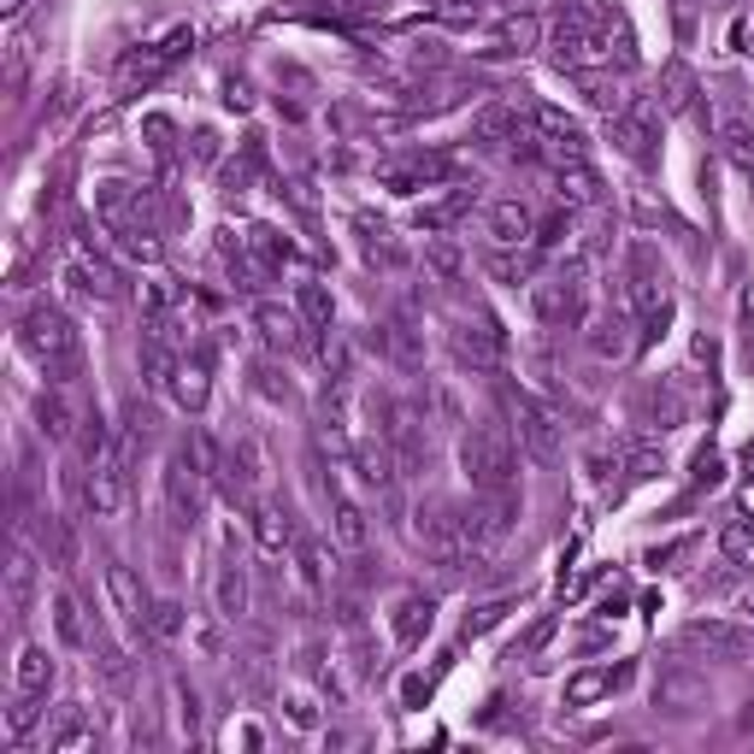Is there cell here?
I'll return each instance as SVG.
<instances>
[{
	"instance_id": "obj_32",
	"label": "cell",
	"mask_w": 754,
	"mask_h": 754,
	"mask_svg": "<svg viewBox=\"0 0 754 754\" xmlns=\"http://www.w3.org/2000/svg\"><path fill=\"white\" fill-rule=\"evenodd\" d=\"M42 701L47 696H24V690H12V708H7V736L19 743V736H30V725L42 719Z\"/></svg>"
},
{
	"instance_id": "obj_18",
	"label": "cell",
	"mask_w": 754,
	"mask_h": 754,
	"mask_svg": "<svg viewBox=\"0 0 754 754\" xmlns=\"http://www.w3.org/2000/svg\"><path fill=\"white\" fill-rule=\"evenodd\" d=\"M554 195L566 207H595L602 201V177H595L590 160H566V165H554Z\"/></svg>"
},
{
	"instance_id": "obj_14",
	"label": "cell",
	"mask_w": 754,
	"mask_h": 754,
	"mask_svg": "<svg viewBox=\"0 0 754 754\" xmlns=\"http://www.w3.org/2000/svg\"><path fill=\"white\" fill-rule=\"evenodd\" d=\"M213 602H218V620H243V613H248V566H243L236 548H225V560H218Z\"/></svg>"
},
{
	"instance_id": "obj_39",
	"label": "cell",
	"mask_w": 754,
	"mask_h": 754,
	"mask_svg": "<svg viewBox=\"0 0 754 754\" xmlns=\"http://www.w3.org/2000/svg\"><path fill=\"white\" fill-rule=\"evenodd\" d=\"M177 725H183V736L201 731V696L188 690V683H177Z\"/></svg>"
},
{
	"instance_id": "obj_28",
	"label": "cell",
	"mask_w": 754,
	"mask_h": 754,
	"mask_svg": "<svg viewBox=\"0 0 754 754\" xmlns=\"http://www.w3.org/2000/svg\"><path fill=\"white\" fill-rule=\"evenodd\" d=\"M295 313L313 324V331H331V319H336V295L324 283H301L295 289Z\"/></svg>"
},
{
	"instance_id": "obj_44",
	"label": "cell",
	"mask_w": 754,
	"mask_h": 754,
	"mask_svg": "<svg viewBox=\"0 0 754 754\" xmlns=\"http://www.w3.org/2000/svg\"><path fill=\"white\" fill-rule=\"evenodd\" d=\"M743 613H748V620H754V590H748V595H743Z\"/></svg>"
},
{
	"instance_id": "obj_38",
	"label": "cell",
	"mask_w": 754,
	"mask_h": 754,
	"mask_svg": "<svg viewBox=\"0 0 754 754\" xmlns=\"http://www.w3.org/2000/svg\"><path fill=\"white\" fill-rule=\"evenodd\" d=\"M719 477H725V460H719L713 449H701V454H696V466H690V484H696V489H713Z\"/></svg>"
},
{
	"instance_id": "obj_43",
	"label": "cell",
	"mask_w": 754,
	"mask_h": 754,
	"mask_svg": "<svg viewBox=\"0 0 754 754\" xmlns=\"http://www.w3.org/2000/svg\"><path fill=\"white\" fill-rule=\"evenodd\" d=\"M24 12H30V0H0V19H7V24H19Z\"/></svg>"
},
{
	"instance_id": "obj_1",
	"label": "cell",
	"mask_w": 754,
	"mask_h": 754,
	"mask_svg": "<svg viewBox=\"0 0 754 754\" xmlns=\"http://www.w3.org/2000/svg\"><path fill=\"white\" fill-rule=\"evenodd\" d=\"M19 348L36 359V366L54 377V384H65V377L83 371V336H77V324L65 319L60 306H47V301H36V306L19 319Z\"/></svg>"
},
{
	"instance_id": "obj_8",
	"label": "cell",
	"mask_w": 754,
	"mask_h": 754,
	"mask_svg": "<svg viewBox=\"0 0 754 754\" xmlns=\"http://www.w3.org/2000/svg\"><path fill=\"white\" fill-rule=\"evenodd\" d=\"M188 47H195V30H165V36L160 42H153L148 47V54H136L130 65H125V95H136V89H148V83H160L165 72H171V65H177L183 54H188Z\"/></svg>"
},
{
	"instance_id": "obj_35",
	"label": "cell",
	"mask_w": 754,
	"mask_h": 754,
	"mask_svg": "<svg viewBox=\"0 0 754 754\" xmlns=\"http://www.w3.org/2000/svg\"><path fill=\"white\" fill-rule=\"evenodd\" d=\"M502 42H507V47H519V54H530V47L542 42V24L519 12V19H507V24H502Z\"/></svg>"
},
{
	"instance_id": "obj_16",
	"label": "cell",
	"mask_w": 754,
	"mask_h": 754,
	"mask_svg": "<svg viewBox=\"0 0 754 754\" xmlns=\"http://www.w3.org/2000/svg\"><path fill=\"white\" fill-rule=\"evenodd\" d=\"M690 648H713V655H754V625H725V620H696L683 631Z\"/></svg>"
},
{
	"instance_id": "obj_7",
	"label": "cell",
	"mask_w": 754,
	"mask_h": 754,
	"mask_svg": "<svg viewBox=\"0 0 754 754\" xmlns=\"http://www.w3.org/2000/svg\"><path fill=\"white\" fill-rule=\"evenodd\" d=\"M507 413H513V437H519V449H530L537 460L560 454V419L548 413L542 401H530L525 389H507Z\"/></svg>"
},
{
	"instance_id": "obj_19",
	"label": "cell",
	"mask_w": 754,
	"mask_h": 754,
	"mask_svg": "<svg viewBox=\"0 0 754 754\" xmlns=\"http://www.w3.org/2000/svg\"><path fill=\"white\" fill-rule=\"evenodd\" d=\"M207 389H213L207 354H183V366H177V377H171V401H177L183 413H201V407H207Z\"/></svg>"
},
{
	"instance_id": "obj_33",
	"label": "cell",
	"mask_w": 754,
	"mask_h": 754,
	"mask_svg": "<svg viewBox=\"0 0 754 754\" xmlns=\"http://www.w3.org/2000/svg\"><path fill=\"white\" fill-rule=\"evenodd\" d=\"M507 613H513V595H502V602H484V607H472L466 613V625H460V637H484V631H495V625H502L507 620Z\"/></svg>"
},
{
	"instance_id": "obj_24",
	"label": "cell",
	"mask_w": 754,
	"mask_h": 754,
	"mask_svg": "<svg viewBox=\"0 0 754 754\" xmlns=\"http://www.w3.org/2000/svg\"><path fill=\"white\" fill-rule=\"evenodd\" d=\"M36 431H42L47 442H72V431H77V407L65 401V389H47V396L36 401Z\"/></svg>"
},
{
	"instance_id": "obj_37",
	"label": "cell",
	"mask_w": 754,
	"mask_h": 754,
	"mask_svg": "<svg viewBox=\"0 0 754 754\" xmlns=\"http://www.w3.org/2000/svg\"><path fill=\"white\" fill-rule=\"evenodd\" d=\"M248 243H254V254H260L266 266H278V260H289V243H283L278 230H266V225H254V230H248Z\"/></svg>"
},
{
	"instance_id": "obj_41",
	"label": "cell",
	"mask_w": 754,
	"mask_h": 754,
	"mask_svg": "<svg viewBox=\"0 0 754 754\" xmlns=\"http://www.w3.org/2000/svg\"><path fill=\"white\" fill-rule=\"evenodd\" d=\"M655 472H666L660 454H637V460H631V477H637V484H643V477H655Z\"/></svg>"
},
{
	"instance_id": "obj_15",
	"label": "cell",
	"mask_w": 754,
	"mask_h": 754,
	"mask_svg": "<svg viewBox=\"0 0 754 754\" xmlns=\"http://www.w3.org/2000/svg\"><path fill=\"white\" fill-rule=\"evenodd\" d=\"M107 602L118 607V620H125V625H142V631H148L153 602H148L142 578H136L130 566H107Z\"/></svg>"
},
{
	"instance_id": "obj_20",
	"label": "cell",
	"mask_w": 754,
	"mask_h": 754,
	"mask_svg": "<svg viewBox=\"0 0 754 754\" xmlns=\"http://www.w3.org/2000/svg\"><path fill=\"white\" fill-rule=\"evenodd\" d=\"M254 542H260V554L295 548V519H289L278 502H254Z\"/></svg>"
},
{
	"instance_id": "obj_10",
	"label": "cell",
	"mask_w": 754,
	"mask_h": 754,
	"mask_svg": "<svg viewBox=\"0 0 754 754\" xmlns=\"http://www.w3.org/2000/svg\"><path fill=\"white\" fill-rule=\"evenodd\" d=\"M301 313H295V306H278V301H254V336H260L266 342V348L271 354H295L301 348Z\"/></svg>"
},
{
	"instance_id": "obj_5",
	"label": "cell",
	"mask_w": 754,
	"mask_h": 754,
	"mask_svg": "<svg viewBox=\"0 0 754 754\" xmlns=\"http://www.w3.org/2000/svg\"><path fill=\"white\" fill-rule=\"evenodd\" d=\"M613 148H620L625 153V160L631 165H655V142H660V107H655V100H625V107L620 112H613Z\"/></svg>"
},
{
	"instance_id": "obj_36",
	"label": "cell",
	"mask_w": 754,
	"mask_h": 754,
	"mask_svg": "<svg viewBox=\"0 0 754 754\" xmlns=\"http://www.w3.org/2000/svg\"><path fill=\"white\" fill-rule=\"evenodd\" d=\"M554 631H560V613H542V620L519 637V655H542V648L554 643Z\"/></svg>"
},
{
	"instance_id": "obj_42",
	"label": "cell",
	"mask_w": 754,
	"mask_h": 754,
	"mask_svg": "<svg viewBox=\"0 0 754 754\" xmlns=\"http://www.w3.org/2000/svg\"><path fill=\"white\" fill-rule=\"evenodd\" d=\"M289 719H295V725H313V701H306V696H295V701H289Z\"/></svg>"
},
{
	"instance_id": "obj_27",
	"label": "cell",
	"mask_w": 754,
	"mask_h": 754,
	"mask_svg": "<svg viewBox=\"0 0 754 754\" xmlns=\"http://www.w3.org/2000/svg\"><path fill=\"white\" fill-rule=\"evenodd\" d=\"M484 271H489L495 283H530V278H537V260L519 254V248H489L484 254Z\"/></svg>"
},
{
	"instance_id": "obj_4",
	"label": "cell",
	"mask_w": 754,
	"mask_h": 754,
	"mask_svg": "<svg viewBox=\"0 0 754 754\" xmlns=\"http://www.w3.org/2000/svg\"><path fill=\"white\" fill-rule=\"evenodd\" d=\"M530 313H537L548 331H578L584 324V271H548V278L530 283Z\"/></svg>"
},
{
	"instance_id": "obj_22",
	"label": "cell",
	"mask_w": 754,
	"mask_h": 754,
	"mask_svg": "<svg viewBox=\"0 0 754 754\" xmlns=\"http://www.w3.org/2000/svg\"><path fill=\"white\" fill-rule=\"evenodd\" d=\"M590 354L595 359H625L631 354V306L625 313H602L590 324Z\"/></svg>"
},
{
	"instance_id": "obj_13",
	"label": "cell",
	"mask_w": 754,
	"mask_h": 754,
	"mask_svg": "<svg viewBox=\"0 0 754 754\" xmlns=\"http://www.w3.org/2000/svg\"><path fill=\"white\" fill-rule=\"evenodd\" d=\"M431 625H437V602L424 590H407L396 602V613H389V631H396L401 648H419L424 637H431Z\"/></svg>"
},
{
	"instance_id": "obj_21",
	"label": "cell",
	"mask_w": 754,
	"mask_h": 754,
	"mask_svg": "<svg viewBox=\"0 0 754 754\" xmlns=\"http://www.w3.org/2000/svg\"><path fill=\"white\" fill-rule=\"evenodd\" d=\"M77 748H95V719L83 708H60V719L47 725V754H77Z\"/></svg>"
},
{
	"instance_id": "obj_9",
	"label": "cell",
	"mask_w": 754,
	"mask_h": 754,
	"mask_svg": "<svg viewBox=\"0 0 754 754\" xmlns=\"http://www.w3.org/2000/svg\"><path fill=\"white\" fill-rule=\"evenodd\" d=\"M484 230H489L495 248H525V243H537V213H530L525 201H489Z\"/></svg>"
},
{
	"instance_id": "obj_34",
	"label": "cell",
	"mask_w": 754,
	"mask_h": 754,
	"mask_svg": "<svg viewBox=\"0 0 754 754\" xmlns=\"http://www.w3.org/2000/svg\"><path fill=\"white\" fill-rule=\"evenodd\" d=\"M183 625H188V613L177 607V602H153V613H148V631L160 643H177L183 637Z\"/></svg>"
},
{
	"instance_id": "obj_3",
	"label": "cell",
	"mask_w": 754,
	"mask_h": 754,
	"mask_svg": "<svg viewBox=\"0 0 754 754\" xmlns=\"http://www.w3.org/2000/svg\"><path fill=\"white\" fill-rule=\"evenodd\" d=\"M207 477L213 472H207V460L195 454V442L165 460V513H171V525H183V530L201 525V513H207Z\"/></svg>"
},
{
	"instance_id": "obj_25",
	"label": "cell",
	"mask_w": 754,
	"mask_h": 754,
	"mask_svg": "<svg viewBox=\"0 0 754 754\" xmlns=\"http://www.w3.org/2000/svg\"><path fill=\"white\" fill-rule=\"evenodd\" d=\"M719 148H725V160L736 165V171H748L754 177V125L743 112H725L719 118Z\"/></svg>"
},
{
	"instance_id": "obj_6",
	"label": "cell",
	"mask_w": 754,
	"mask_h": 754,
	"mask_svg": "<svg viewBox=\"0 0 754 754\" xmlns=\"http://www.w3.org/2000/svg\"><path fill=\"white\" fill-rule=\"evenodd\" d=\"M83 502H89L95 519H118V513H125L130 477H125V454H118V449L83 460Z\"/></svg>"
},
{
	"instance_id": "obj_17",
	"label": "cell",
	"mask_w": 754,
	"mask_h": 754,
	"mask_svg": "<svg viewBox=\"0 0 754 754\" xmlns=\"http://www.w3.org/2000/svg\"><path fill=\"white\" fill-rule=\"evenodd\" d=\"M54 678H60V666H54V655H47V643H24L19 660H12V690L47 696V690H54Z\"/></svg>"
},
{
	"instance_id": "obj_12",
	"label": "cell",
	"mask_w": 754,
	"mask_h": 754,
	"mask_svg": "<svg viewBox=\"0 0 754 754\" xmlns=\"http://www.w3.org/2000/svg\"><path fill=\"white\" fill-rule=\"evenodd\" d=\"M36 590H42V572H36V554L30 548H19L7 566V620L24 625L30 613H36Z\"/></svg>"
},
{
	"instance_id": "obj_23",
	"label": "cell",
	"mask_w": 754,
	"mask_h": 754,
	"mask_svg": "<svg viewBox=\"0 0 754 754\" xmlns=\"http://www.w3.org/2000/svg\"><path fill=\"white\" fill-rule=\"evenodd\" d=\"M331 530H336V542L342 548H366L371 542V525H366V507L354 502V495H331Z\"/></svg>"
},
{
	"instance_id": "obj_11",
	"label": "cell",
	"mask_w": 754,
	"mask_h": 754,
	"mask_svg": "<svg viewBox=\"0 0 754 754\" xmlns=\"http://www.w3.org/2000/svg\"><path fill=\"white\" fill-rule=\"evenodd\" d=\"M625 683H631V666H584V672H572V678H566L560 701H566V708H595L602 696L625 690Z\"/></svg>"
},
{
	"instance_id": "obj_31",
	"label": "cell",
	"mask_w": 754,
	"mask_h": 754,
	"mask_svg": "<svg viewBox=\"0 0 754 754\" xmlns=\"http://www.w3.org/2000/svg\"><path fill=\"white\" fill-rule=\"evenodd\" d=\"M696 107V77L683 65H666L660 77V112H690Z\"/></svg>"
},
{
	"instance_id": "obj_26",
	"label": "cell",
	"mask_w": 754,
	"mask_h": 754,
	"mask_svg": "<svg viewBox=\"0 0 754 754\" xmlns=\"http://www.w3.org/2000/svg\"><path fill=\"white\" fill-rule=\"evenodd\" d=\"M637 413H643L648 424H660V431H678V424H683V401H678V389L648 384L643 396H637Z\"/></svg>"
},
{
	"instance_id": "obj_2",
	"label": "cell",
	"mask_w": 754,
	"mask_h": 754,
	"mask_svg": "<svg viewBox=\"0 0 754 754\" xmlns=\"http://www.w3.org/2000/svg\"><path fill=\"white\" fill-rule=\"evenodd\" d=\"M460 466H466V484L472 489H513V477H519V460H513V442L507 431H495V424H477V431L460 437Z\"/></svg>"
},
{
	"instance_id": "obj_30",
	"label": "cell",
	"mask_w": 754,
	"mask_h": 754,
	"mask_svg": "<svg viewBox=\"0 0 754 754\" xmlns=\"http://www.w3.org/2000/svg\"><path fill=\"white\" fill-rule=\"evenodd\" d=\"M54 631H60V643L65 648H89V625H83V607L72 602V595H54Z\"/></svg>"
},
{
	"instance_id": "obj_40",
	"label": "cell",
	"mask_w": 754,
	"mask_h": 754,
	"mask_svg": "<svg viewBox=\"0 0 754 754\" xmlns=\"http://www.w3.org/2000/svg\"><path fill=\"white\" fill-rule=\"evenodd\" d=\"M301 578H306L313 590H324V560L313 554V548H301Z\"/></svg>"
},
{
	"instance_id": "obj_29",
	"label": "cell",
	"mask_w": 754,
	"mask_h": 754,
	"mask_svg": "<svg viewBox=\"0 0 754 754\" xmlns=\"http://www.w3.org/2000/svg\"><path fill=\"white\" fill-rule=\"evenodd\" d=\"M578 95H584L595 112H607V118L625 107V89H620V83H613L607 72H578Z\"/></svg>"
}]
</instances>
